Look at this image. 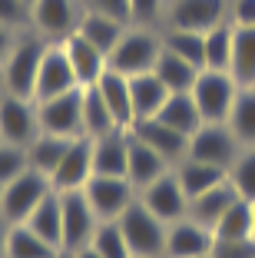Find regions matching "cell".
Instances as JSON below:
<instances>
[{
	"label": "cell",
	"instance_id": "cell-1",
	"mask_svg": "<svg viewBox=\"0 0 255 258\" xmlns=\"http://www.w3.org/2000/svg\"><path fill=\"white\" fill-rule=\"evenodd\" d=\"M46 46H50V43H46L37 30H20V33H17L14 50H10V56L4 60V67H0V73H4V93L33 99L40 60H43Z\"/></svg>",
	"mask_w": 255,
	"mask_h": 258
},
{
	"label": "cell",
	"instance_id": "cell-2",
	"mask_svg": "<svg viewBox=\"0 0 255 258\" xmlns=\"http://www.w3.org/2000/svg\"><path fill=\"white\" fill-rule=\"evenodd\" d=\"M163 53V37L149 30V27H133L129 23L126 33L120 37V43L110 50V70L123 76H139V73H149L156 67V56Z\"/></svg>",
	"mask_w": 255,
	"mask_h": 258
},
{
	"label": "cell",
	"instance_id": "cell-3",
	"mask_svg": "<svg viewBox=\"0 0 255 258\" xmlns=\"http://www.w3.org/2000/svg\"><path fill=\"white\" fill-rule=\"evenodd\" d=\"M116 222H120V228H123V235H126V245H129L133 255H139V258H166V232H169V225H166L159 215H152L149 209L139 202V196H136V202L129 205Z\"/></svg>",
	"mask_w": 255,
	"mask_h": 258
},
{
	"label": "cell",
	"instance_id": "cell-4",
	"mask_svg": "<svg viewBox=\"0 0 255 258\" xmlns=\"http://www.w3.org/2000/svg\"><path fill=\"white\" fill-rule=\"evenodd\" d=\"M50 192H57L50 185L46 175H40L37 169H27L23 175H17L14 182H7L0 189V215L10 222V225H23L30 219V212L43 202Z\"/></svg>",
	"mask_w": 255,
	"mask_h": 258
},
{
	"label": "cell",
	"instance_id": "cell-5",
	"mask_svg": "<svg viewBox=\"0 0 255 258\" xmlns=\"http://www.w3.org/2000/svg\"><path fill=\"white\" fill-rule=\"evenodd\" d=\"M189 93L202 113V122H225L232 113L235 96H239V83L222 70H202Z\"/></svg>",
	"mask_w": 255,
	"mask_h": 258
},
{
	"label": "cell",
	"instance_id": "cell-6",
	"mask_svg": "<svg viewBox=\"0 0 255 258\" xmlns=\"http://www.w3.org/2000/svg\"><path fill=\"white\" fill-rule=\"evenodd\" d=\"M239 139L232 136V129L225 122H202L189 136V152L186 159H195V162H209V166H219L229 172V166L235 162L239 156Z\"/></svg>",
	"mask_w": 255,
	"mask_h": 258
},
{
	"label": "cell",
	"instance_id": "cell-7",
	"mask_svg": "<svg viewBox=\"0 0 255 258\" xmlns=\"http://www.w3.org/2000/svg\"><path fill=\"white\" fill-rule=\"evenodd\" d=\"M37 116H40V133H53V136L67 139L83 136V86L60 93V96L40 99Z\"/></svg>",
	"mask_w": 255,
	"mask_h": 258
},
{
	"label": "cell",
	"instance_id": "cell-8",
	"mask_svg": "<svg viewBox=\"0 0 255 258\" xmlns=\"http://www.w3.org/2000/svg\"><path fill=\"white\" fill-rule=\"evenodd\" d=\"M83 0H33L30 7V30H37L46 43H60L76 33L83 17Z\"/></svg>",
	"mask_w": 255,
	"mask_h": 258
},
{
	"label": "cell",
	"instance_id": "cell-9",
	"mask_svg": "<svg viewBox=\"0 0 255 258\" xmlns=\"http://www.w3.org/2000/svg\"><path fill=\"white\" fill-rule=\"evenodd\" d=\"M83 196L93 205L99 222H116L136 202L133 182L123 179V175H93L90 182L83 185Z\"/></svg>",
	"mask_w": 255,
	"mask_h": 258
},
{
	"label": "cell",
	"instance_id": "cell-10",
	"mask_svg": "<svg viewBox=\"0 0 255 258\" xmlns=\"http://www.w3.org/2000/svg\"><path fill=\"white\" fill-rule=\"evenodd\" d=\"M40 136V116H37V103L23 96H0V143H14V146H27Z\"/></svg>",
	"mask_w": 255,
	"mask_h": 258
},
{
	"label": "cell",
	"instance_id": "cell-11",
	"mask_svg": "<svg viewBox=\"0 0 255 258\" xmlns=\"http://www.w3.org/2000/svg\"><path fill=\"white\" fill-rule=\"evenodd\" d=\"M60 209H63V255H70V251L93 242L99 219L93 212V205L86 202L83 189L60 192Z\"/></svg>",
	"mask_w": 255,
	"mask_h": 258
},
{
	"label": "cell",
	"instance_id": "cell-12",
	"mask_svg": "<svg viewBox=\"0 0 255 258\" xmlns=\"http://www.w3.org/2000/svg\"><path fill=\"white\" fill-rule=\"evenodd\" d=\"M166 20L176 30H212L229 23V0H173L166 4Z\"/></svg>",
	"mask_w": 255,
	"mask_h": 258
},
{
	"label": "cell",
	"instance_id": "cell-13",
	"mask_svg": "<svg viewBox=\"0 0 255 258\" xmlns=\"http://www.w3.org/2000/svg\"><path fill=\"white\" fill-rule=\"evenodd\" d=\"M139 202H143L152 215H159L166 225H173V222H179V219L189 215V196L182 192V185H179L173 169L166 175H159L156 182L146 185V189L139 192Z\"/></svg>",
	"mask_w": 255,
	"mask_h": 258
},
{
	"label": "cell",
	"instance_id": "cell-14",
	"mask_svg": "<svg viewBox=\"0 0 255 258\" xmlns=\"http://www.w3.org/2000/svg\"><path fill=\"white\" fill-rule=\"evenodd\" d=\"M93 179V139L90 136H76L70 143L63 162L57 166V172L50 175V185L57 192H73Z\"/></svg>",
	"mask_w": 255,
	"mask_h": 258
},
{
	"label": "cell",
	"instance_id": "cell-15",
	"mask_svg": "<svg viewBox=\"0 0 255 258\" xmlns=\"http://www.w3.org/2000/svg\"><path fill=\"white\" fill-rule=\"evenodd\" d=\"M76 73L70 67L67 53H63L60 43H50L46 46L43 60H40V73H37V90H33V103L40 99H50V96H60V93L76 90Z\"/></svg>",
	"mask_w": 255,
	"mask_h": 258
},
{
	"label": "cell",
	"instance_id": "cell-16",
	"mask_svg": "<svg viewBox=\"0 0 255 258\" xmlns=\"http://www.w3.org/2000/svg\"><path fill=\"white\" fill-rule=\"evenodd\" d=\"M216 235L212 228L199 225L195 219H179L166 232V258H209Z\"/></svg>",
	"mask_w": 255,
	"mask_h": 258
},
{
	"label": "cell",
	"instance_id": "cell-17",
	"mask_svg": "<svg viewBox=\"0 0 255 258\" xmlns=\"http://www.w3.org/2000/svg\"><path fill=\"white\" fill-rule=\"evenodd\" d=\"M60 46H63V53H67L70 67H73L80 86H96L99 76L110 70L106 53L99 50V46H93L86 37H80V33H70L67 40H60Z\"/></svg>",
	"mask_w": 255,
	"mask_h": 258
},
{
	"label": "cell",
	"instance_id": "cell-18",
	"mask_svg": "<svg viewBox=\"0 0 255 258\" xmlns=\"http://www.w3.org/2000/svg\"><path fill=\"white\" fill-rule=\"evenodd\" d=\"M129 133L139 136L149 149H156L169 166L182 162V159H186V152H189V136L176 133L173 126H166V122H159V119H139Z\"/></svg>",
	"mask_w": 255,
	"mask_h": 258
},
{
	"label": "cell",
	"instance_id": "cell-19",
	"mask_svg": "<svg viewBox=\"0 0 255 258\" xmlns=\"http://www.w3.org/2000/svg\"><path fill=\"white\" fill-rule=\"evenodd\" d=\"M169 162L159 156L156 149H149V146L143 143L139 136H133L129 133V156H126V179L133 182V189H136V196L146 189L149 182H156L159 175H166L169 172Z\"/></svg>",
	"mask_w": 255,
	"mask_h": 258
},
{
	"label": "cell",
	"instance_id": "cell-20",
	"mask_svg": "<svg viewBox=\"0 0 255 258\" xmlns=\"http://www.w3.org/2000/svg\"><path fill=\"white\" fill-rule=\"evenodd\" d=\"M129 156V129H113L93 139V175H123L126 179Z\"/></svg>",
	"mask_w": 255,
	"mask_h": 258
},
{
	"label": "cell",
	"instance_id": "cell-21",
	"mask_svg": "<svg viewBox=\"0 0 255 258\" xmlns=\"http://www.w3.org/2000/svg\"><path fill=\"white\" fill-rule=\"evenodd\" d=\"M99 96H103L106 109L113 113L116 126L120 129H133L136 126V113H133V96H129V76L116 73V70H106L96 83Z\"/></svg>",
	"mask_w": 255,
	"mask_h": 258
},
{
	"label": "cell",
	"instance_id": "cell-22",
	"mask_svg": "<svg viewBox=\"0 0 255 258\" xmlns=\"http://www.w3.org/2000/svg\"><path fill=\"white\" fill-rule=\"evenodd\" d=\"M129 96H133V113H136V122H139V119H152L163 109V103L169 99V90L149 70V73L129 76Z\"/></svg>",
	"mask_w": 255,
	"mask_h": 258
},
{
	"label": "cell",
	"instance_id": "cell-23",
	"mask_svg": "<svg viewBox=\"0 0 255 258\" xmlns=\"http://www.w3.org/2000/svg\"><path fill=\"white\" fill-rule=\"evenodd\" d=\"M173 172H176V179H179L182 192L189 196V202H192V199H199L202 192L216 189L219 182H225V179H229V172H225V169L209 166V162H195V159H182V162H176Z\"/></svg>",
	"mask_w": 255,
	"mask_h": 258
},
{
	"label": "cell",
	"instance_id": "cell-24",
	"mask_svg": "<svg viewBox=\"0 0 255 258\" xmlns=\"http://www.w3.org/2000/svg\"><path fill=\"white\" fill-rule=\"evenodd\" d=\"M152 119L173 126L176 133H182V136H192L195 129L202 126V113H199V106H195L192 93H169V99L163 103V109H159Z\"/></svg>",
	"mask_w": 255,
	"mask_h": 258
},
{
	"label": "cell",
	"instance_id": "cell-25",
	"mask_svg": "<svg viewBox=\"0 0 255 258\" xmlns=\"http://www.w3.org/2000/svg\"><path fill=\"white\" fill-rule=\"evenodd\" d=\"M27 228H33L43 242H50L53 248L63 251V209H60V192H50L43 202L30 212V219L23 222Z\"/></svg>",
	"mask_w": 255,
	"mask_h": 258
},
{
	"label": "cell",
	"instance_id": "cell-26",
	"mask_svg": "<svg viewBox=\"0 0 255 258\" xmlns=\"http://www.w3.org/2000/svg\"><path fill=\"white\" fill-rule=\"evenodd\" d=\"M235 199H239V192H235L232 182L225 179V182H219L216 189L202 192L199 199L189 202V219H195L199 225H206V228H216V222L225 215V209H229Z\"/></svg>",
	"mask_w": 255,
	"mask_h": 258
},
{
	"label": "cell",
	"instance_id": "cell-27",
	"mask_svg": "<svg viewBox=\"0 0 255 258\" xmlns=\"http://www.w3.org/2000/svg\"><path fill=\"white\" fill-rule=\"evenodd\" d=\"M232 60L229 76L239 86H255V27H232Z\"/></svg>",
	"mask_w": 255,
	"mask_h": 258
},
{
	"label": "cell",
	"instance_id": "cell-28",
	"mask_svg": "<svg viewBox=\"0 0 255 258\" xmlns=\"http://www.w3.org/2000/svg\"><path fill=\"white\" fill-rule=\"evenodd\" d=\"M126 27H129V23H120V20H113V17L93 14V10L83 7V17H80V23H76V33L86 37L93 46H99V50L110 56V50L120 43V37L126 33Z\"/></svg>",
	"mask_w": 255,
	"mask_h": 258
},
{
	"label": "cell",
	"instance_id": "cell-29",
	"mask_svg": "<svg viewBox=\"0 0 255 258\" xmlns=\"http://www.w3.org/2000/svg\"><path fill=\"white\" fill-rule=\"evenodd\" d=\"M152 73H156L159 80L166 83V90H169V93H189L202 70L192 67L189 60H182V56H176L173 50H166V46H163V53L156 56V67H152Z\"/></svg>",
	"mask_w": 255,
	"mask_h": 258
},
{
	"label": "cell",
	"instance_id": "cell-30",
	"mask_svg": "<svg viewBox=\"0 0 255 258\" xmlns=\"http://www.w3.org/2000/svg\"><path fill=\"white\" fill-rule=\"evenodd\" d=\"M70 143H73V139H67V136L40 133V136L33 139L30 146H27V162H30V169H37L40 175H46V179H50V175L57 172V166L63 162Z\"/></svg>",
	"mask_w": 255,
	"mask_h": 258
},
{
	"label": "cell",
	"instance_id": "cell-31",
	"mask_svg": "<svg viewBox=\"0 0 255 258\" xmlns=\"http://www.w3.org/2000/svg\"><path fill=\"white\" fill-rule=\"evenodd\" d=\"M225 126L232 129V136L239 139L242 149L255 146V86H239V96L232 103V113H229Z\"/></svg>",
	"mask_w": 255,
	"mask_h": 258
},
{
	"label": "cell",
	"instance_id": "cell-32",
	"mask_svg": "<svg viewBox=\"0 0 255 258\" xmlns=\"http://www.w3.org/2000/svg\"><path fill=\"white\" fill-rule=\"evenodd\" d=\"M212 235L219 242H229V238H255V205L245 202V199H235L225 215L216 222Z\"/></svg>",
	"mask_w": 255,
	"mask_h": 258
},
{
	"label": "cell",
	"instance_id": "cell-33",
	"mask_svg": "<svg viewBox=\"0 0 255 258\" xmlns=\"http://www.w3.org/2000/svg\"><path fill=\"white\" fill-rule=\"evenodd\" d=\"M113 129H120V126H116L113 113L106 109L99 90L96 86H83V136L99 139L106 133H113Z\"/></svg>",
	"mask_w": 255,
	"mask_h": 258
},
{
	"label": "cell",
	"instance_id": "cell-34",
	"mask_svg": "<svg viewBox=\"0 0 255 258\" xmlns=\"http://www.w3.org/2000/svg\"><path fill=\"white\" fill-rule=\"evenodd\" d=\"M63 251L53 248L50 242L33 232L27 225H14L10 228V238H7V258H60Z\"/></svg>",
	"mask_w": 255,
	"mask_h": 258
},
{
	"label": "cell",
	"instance_id": "cell-35",
	"mask_svg": "<svg viewBox=\"0 0 255 258\" xmlns=\"http://www.w3.org/2000/svg\"><path fill=\"white\" fill-rule=\"evenodd\" d=\"M163 46H166V50H173L176 56H182V60H189L192 67L206 70V33H199V30H176V27H169V30L163 33Z\"/></svg>",
	"mask_w": 255,
	"mask_h": 258
},
{
	"label": "cell",
	"instance_id": "cell-36",
	"mask_svg": "<svg viewBox=\"0 0 255 258\" xmlns=\"http://www.w3.org/2000/svg\"><path fill=\"white\" fill-rule=\"evenodd\" d=\"M232 23H219L212 30H206V70H222L229 73V60H232Z\"/></svg>",
	"mask_w": 255,
	"mask_h": 258
},
{
	"label": "cell",
	"instance_id": "cell-37",
	"mask_svg": "<svg viewBox=\"0 0 255 258\" xmlns=\"http://www.w3.org/2000/svg\"><path fill=\"white\" fill-rule=\"evenodd\" d=\"M229 182L239 192V199L255 205V146L252 149H239L235 162L229 166Z\"/></svg>",
	"mask_w": 255,
	"mask_h": 258
},
{
	"label": "cell",
	"instance_id": "cell-38",
	"mask_svg": "<svg viewBox=\"0 0 255 258\" xmlns=\"http://www.w3.org/2000/svg\"><path fill=\"white\" fill-rule=\"evenodd\" d=\"M90 245L103 258H129V255H133L129 245H126V235H123L120 222H99L96 232H93V242Z\"/></svg>",
	"mask_w": 255,
	"mask_h": 258
},
{
	"label": "cell",
	"instance_id": "cell-39",
	"mask_svg": "<svg viewBox=\"0 0 255 258\" xmlns=\"http://www.w3.org/2000/svg\"><path fill=\"white\" fill-rule=\"evenodd\" d=\"M27 169H30V162H27V149L23 146L0 143V189L7 182H14L17 175H23Z\"/></svg>",
	"mask_w": 255,
	"mask_h": 258
},
{
	"label": "cell",
	"instance_id": "cell-40",
	"mask_svg": "<svg viewBox=\"0 0 255 258\" xmlns=\"http://www.w3.org/2000/svg\"><path fill=\"white\" fill-rule=\"evenodd\" d=\"M0 23L10 27V30L30 27V7L23 0H0Z\"/></svg>",
	"mask_w": 255,
	"mask_h": 258
},
{
	"label": "cell",
	"instance_id": "cell-41",
	"mask_svg": "<svg viewBox=\"0 0 255 258\" xmlns=\"http://www.w3.org/2000/svg\"><path fill=\"white\" fill-rule=\"evenodd\" d=\"M209 258H255V238H229V242L216 238Z\"/></svg>",
	"mask_w": 255,
	"mask_h": 258
},
{
	"label": "cell",
	"instance_id": "cell-42",
	"mask_svg": "<svg viewBox=\"0 0 255 258\" xmlns=\"http://www.w3.org/2000/svg\"><path fill=\"white\" fill-rule=\"evenodd\" d=\"M166 10V0H129V23L133 27H149Z\"/></svg>",
	"mask_w": 255,
	"mask_h": 258
},
{
	"label": "cell",
	"instance_id": "cell-43",
	"mask_svg": "<svg viewBox=\"0 0 255 258\" xmlns=\"http://www.w3.org/2000/svg\"><path fill=\"white\" fill-rule=\"evenodd\" d=\"M86 10L93 14H103V17H113L120 23H129V0H83Z\"/></svg>",
	"mask_w": 255,
	"mask_h": 258
},
{
	"label": "cell",
	"instance_id": "cell-44",
	"mask_svg": "<svg viewBox=\"0 0 255 258\" xmlns=\"http://www.w3.org/2000/svg\"><path fill=\"white\" fill-rule=\"evenodd\" d=\"M229 23L232 27H255V0H229Z\"/></svg>",
	"mask_w": 255,
	"mask_h": 258
},
{
	"label": "cell",
	"instance_id": "cell-45",
	"mask_svg": "<svg viewBox=\"0 0 255 258\" xmlns=\"http://www.w3.org/2000/svg\"><path fill=\"white\" fill-rule=\"evenodd\" d=\"M17 33H20V30H10V27H4V23H0V67H4V60H7L10 50H14Z\"/></svg>",
	"mask_w": 255,
	"mask_h": 258
},
{
	"label": "cell",
	"instance_id": "cell-46",
	"mask_svg": "<svg viewBox=\"0 0 255 258\" xmlns=\"http://www.w3.org/2000/svg\"><path fill=\"white\" fill-rule=\"evenodd\" d=\"M10 222L4 219V215H0V258H7V238H10Z\"/></svg>",
	"mask_w": 255,
	"mask_h": 258
},
{
	"label": "cell",
	"instance_id": "cell-47",
	"mask_svg": "<svg viewBox=\"0 0 255 258\" xmlns=\"http://www.w3.org/2000/svg\"><path fill=\"white\" fill-rule=\"evenodd\" d=\"M70 258H103L93 245H83V248H76V251H70Z\"/></svg>",
	"mask_w": 255,
	"mask_h": 258
},
{
	"label": "cell",
	"instance_id": "cell-48",
	"mask_svg": "<svg viewBox=\"0 0 255 258\" xmlns=\"http://www.w3.org/2000/svg\"><path fill=\"white\" fill-rule=\"evenodd\" d=\"M0 96H4V73H0Z\"/></svg>",
	"mask_w": 255,
	"mask_h": 258
},
{
	"label": "cell",
	"instance_id": "cell-49",
	"mask_svg": "<svg viewBox=\"0 0 255 258\" xmlns=\"http://www.w3.org/2000/svg\"><path fill=\"white\" fill-rule=\"evenodd\" d=\"M23 4H27V7H33V0H23Z\"/></svg>",
	"mask_w": 255,
	"mask_h": 258
},
{
	"label": "cell",
	"instance_id": "cell-50",
	"mask_svg": "<svg viewBox=\"0 0 255 258\" xmlns=\"http://www.w3.org/2000/svg\"><path fill=\"white\" fill-rule=\"evenodd\" d=\"M129 258H139V255H129Z\"/></svg>",
	"mask_w": 255,
	"mask_h": 258
},
{
	"label": "cell",
	"instance_id": "cell-51",
	"mask_svg": "<svg viewBox=\"0 0 255 258\" xmlns=\"http://www.w3.org/2000/svg\"><path fill=\"white\" fill-rule=\"evenodd\" d=\"M60 258H70V255H60Z\"/></svg>",
	"mask_w": 255,
	"mask_h": 258
}]
</instances>
